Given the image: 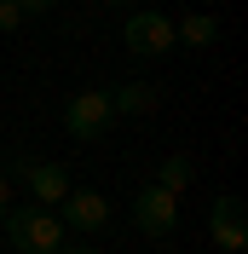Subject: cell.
Masks as SVG:
<instances>
[{"label": "cell", "mask_w": 248, "mask_h": 254, "mask_svg": "<svg viewBox=\"0 0 248 254\" xmlns=\"http://www.w3.org/2000/svg\"><path fill=\"white\" fill-rule=\"evenodd\" d=\"M0 231H6L12 249H23V254H58L63 249V220L52 208H35V202H17L6 220H0Z\"/></svg>", "instance_id": "cell-1"}, {"label": "cell", "mask_w": 248, "mask_h": 254, "mask_svg": "<svg viewBox=\"0 0 248 254\" xmlns=\"http://www.w3.org/2000/svg\"><path fill=\"white\" fill-rule=\"evenodd\" d=\"M127 214H133V225H139L144 237H173L179 231V196L173 190H162V185H144L133 202H127Z\"/></svg>", "instance_id": "cell-2"}, {"label": "cell", "mask_w": 248, "mask_h": 254, "mask_svg": "<svg viewBox=\"0 0 248 254\" xmlns=\"http://www.w3.org/2000/svg\"><path fill=\"white\" fill-rule=\"evenodd\" d=\"M122 47L133 52V58H168L173 17L168 12H133V17H122Z\"/></svg>", "instance_id": "cell-3"}, {"label": "cell", "mask_w": 248, "mask_h": 254, "mask_svg": "<svg viewBox=\"0 0 248 254\" xmlns=\"http://www.w3.org/2000/svg\"><path fill=\"white\" fill-rule=\"evenodd\" d=\"M110 122H116V110H110V93H104V87L75 93V98H69V110H63V133H69V139H81V144L98 139Z\"/></svg>", "instance_id": "cell-4"}, {"label": "cell", "mask_w": 248, "mask_h": 254, "mask_svg": "<svg viewBox=\"0 0 248 254\" xmlns=\"http://www.w3.org/2000/svg\"><path fill=\"white\" fill-rule=\"evenodd\" d=\"M17 179H23V190H29L35 208H58L63 196L75 190V179H69L63 162H17Z\"/></svg>", "instance_id": "cell-5"}, {"label": "cell", "mask_w": 248, "mask_h": 254, "mask_svg": "<svg viewBox=\"0 0 248 254\" xmlns=\"http://www.w3.org/2000/svg\"><path fill=\"white\" fill-rule=\"evenodd\" d=\"M208 237H214V254H243L248 249L243 196H214V208H208Z\"/></svg>", "instance_id": "cell-6"}, {"label": "cell", "mask_w": 248, "mask_h": 254, "mask_svg": "<svg viewBox=\"0 0 248 254\" xmlns=\"http://www.w3.org/2000/svg\"><path fill=\"white\" fill-rule=\"evenodd\" d=\"M52 214L63 220V231H104V225H110V202L98 196V190H81V185L69 190Z\"/></svg>", "instance_id": "cell-7"}, {"label": "cell", "mask_w": 248, "mask_h": 254, "mask_svg": "<svg viewBox=\"0 0 248 254\" xmlns=\"http://www.w3.org/2000/svg\"><path fill=\"white\" fill-rule=\"evenodd\" d=\"M104 93H110V110L116 116H144V110L162 104V93H156L150 81H122V87H104Z\"/></svg>", "instance_id": "cell-8"}, {"label": "cell", "mask_w": 248, "mask_h": 254, "mask_svg": "<svg viewBox=\"0 0 248 254\" xmlns=\"http://www.w3.org/2000/svg\"><path fill=\"white\" fill-rule=\"evenodd\" d=\"M173 41H185V47H214L219 41V17H208V12L173 17Z\"/></svg>", "instance_id": "cell-9"}, {"label": "cell", "mask_w": 248, "mask_h": 254, "mask_svg": "<svg viewBox=\"0 0 248 254\" xmlns=\"http://www.w3.org/2000/svg\"><path fill=\"white\" fill-rule=\"evenodd\" d=\"M190 179H196V162H190V156H162V168H156V185H162V190L179 196Z\"/></svg>", "instance_id": "cell-10"}, {"label": "cell", "mask_w": 248, "mask_h": 254, "mask_svg": "<svg viewBox=\"0 0 248 254\" xmlns=\"http://www.w3.org/2000/svg\"><path fill=\"white\" fill-rule=\"evenodd\" d=\"M17 23H23V12H17L12 0H0V35H12V29H17Z\"/></svg>", "instance_id": "cell-11"}, {"label": "cell", "mask_w": 248, "mask_h": 254, "mask_svg": "<svg viewBox=\"0 0 248 254\" xmlns=\"http://www.w3.org/2000/svg\"><path fill=\"white\" fill-rule=\"evenodd\" d=\"M12 6H17L23 17H41V12H52V0H12Z\"/></svg>", "instance_id": "cell-12"}, {"label": "cell", "mask_w": 248, "mask_h": 254, "mask_svg": "<svg viewBox=\"0 0 248 254\" xmlns=\"http://www.w3.org/2000/svg\"><path fill=\"white\" fill-rule=\"evenodd\" d=\"M12 208H17V202H12V179L0 174V220H6V214H12Z\"/></svg>", "instance_id": "cell-13"}, {"label": "cell", "mask_w": 248, "mask_h": 254, "mask_svg": "<svg viewBox=\"0 0 248 254\" xmlns=\"http://www.w3.org/2000/svg\"><path fill=\"white\" fill-rule=\"evenodd\" d=\"M58 254H104V249H58Z\"/></svg>", "instance_id": "cell-14"}, {"label": "cell", "mask_w": 248, "mask_h": 254, "mask_svg": "<svg viewBox=\"0 0 248 254\" xmlns=\"http://www.w3.org/2000/svg\"><path fill=\"white\" fill-rule=\"evenodd\" d=\"M116 6H122V0H116Z\"/></svg>", "instance_id": "cell-15"}]
</instances>
